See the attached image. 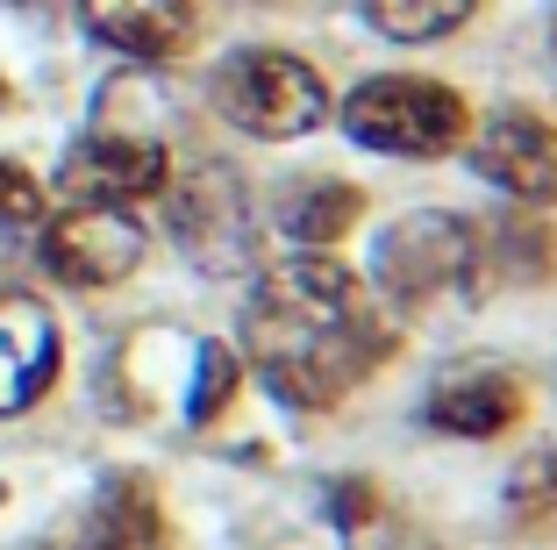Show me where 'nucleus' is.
I'll list each match as a JSON object with an SVG mask.
<instances>
[{
	"label": "nucleus",
	"instance_id": "obj_7",
	"mask_svg": "<svg viewBox=\"0 0 557 550\" xmlns=\"http://www.w3.org/2000/svg\"><path fill=\"white\" fill-rule=\"evenodd\" d=\"M172 186V158L164 144L150 136H129V130H100V136H79L58 164V194L86 200V208H136V200L164 194Z\"/></svg>",
	"mask_w": 557,
	"mask_h": 550
},
{
	"label": "nucleus",
	"instance_id": "obj_18",
	"mask_svg": "<svg viewBox=\"0 0 557 550\" xmlns=\"http://www.w3.org/2000/svg\"><path fill=\"white\" fill-rule=\"evenodd\" d=\"M44 215V186L22 164H0V222H36Z\"/></svg>",
	"mask_w": 557,
	"mask_h": 550
},
{
	"label": "nucleus",
	"instance_id": "obj_15",
	"mask_svg": "<svg viewBox=\"0 0 557 550\" xmlns=\"http://www.w3.org/2000/svg\"><path fill=\"white\" fill-rule=\"evenodd\" d=\"M500 515H508V529L522 536V543H550L557 536V443H543V451H529L522 465H515Z\"/></svg>",
	"mask_w": 557,
	"mask_h": 550
},
{
	"label": "nucleus",
	"instance_id": "obj_5",
	"mask_svg": "<svg viewBox=\"0 0 557 550\" xmlns=\"http://www.w3.org/2000/svg\"><path fill=\"white\" fill-rule=\"evenodd\" d=\"M164 194H172V236H180V250L200 272L230 279L258 258V208H250L244 179L230 164H194Z\"/></svg>",
	"mask_w": 557,
	"mask_h": 550
},
{
	"label": "nucleus",
	"instance_id": "obj_20",
	"mask_svg": "<svg viewBox=\"0 0 557 550\" xmlns=\"http://www.w3.org/2000/svg\"><path fill=\"white\" fill-rule=\"evenodd\" d=\"M0 108H8V80H0Z\"/></svg>",
	"mask_w": 557,
	"mask_h": 550
},
{
	"label": "nucleus",
	"instance_id": "obj_6",
	"mask_svg": "<svg viewBox=\"0 0 557 550\" xmlns=\"http://www.w3.org/2000/svg\"><path fill=\"white\" fill-rule=\"evenodd\" d=\"M36 258L65 286H122L144 265V222L129 208H86V200H72L65 215L44 222Z\"/></svg>",
	"mask_w": 557,
	"mask_h": 550
},
{
	"label": "nucleus",
	"instance_id": "obj_17",
	"mask_svg": "<svg viewBox=\"0 0 557 550\" xmlns=\"http://www.w3.org/2000/svg\"><path fill=\"white\" fill-rule=\"evenodd\" d=\"M236 387H244V365L230 357V343H194V387H186V421H194V429H208V421L236 401Z\"/></svg>",
	"mask_w": 557,
	"mask_h": 550
},
{
	"label": "nucleus",
	"instance_id": "obj_14",
	"mask_svg": "<svg viewBox=\"0 0 557 550\" xmlns=\"http://www.w3.org/2000/svg\"><path fill=\"white\" fill-rule=\"evenodd\" d=\"M72 550H172L158 493H150L136 472H115V479L100 486V501H94V515H86V529H79Z\"/></svg>",
	"mask_w": 557,
	"mask_h": 550
},
{
	"label": "nucleus",
	"instance_id": "obj_3",
	"mask_svg": "<svg viewBox=\"0 0 557 550\" xmlns=\"http://www.w3.org/2000/svg\"><path fill=\"white\" fill-rule=\"evenodd\" d=\"M344 130L350 144L386 150V158H450L472 130V114H465V94H450L443 80L379 72L344 94Z\"/></svg>",
	"mask_w": 557,
	"mask_h": 550
},
{
	"label": "nucleus",
	"instance_id": "obj_21",
	"mask_svg": "<svg viewBox=\"0 0 557 550\" xmlns=\"http://www.w3.org/2000/svg\"><path fill=\"white\" fill-rule=\"evenodd\" d=\"M550 50H557V22H550Z\"/></svg>",
	"mask_w": 557,
	"mask_h": 550
},
{
	"label": "nucleus",
	"instance_id": "obj_19",
	"mask_svg": "<svg viewBox=\"0 0 557 550\" xmlns=\"http://www.w3.org/2000/svg\"><path fill=\"white\" fill-rule=\"evenodd\" d=\"M329 508H336V522H344V529H350V543L364 550V529H372V515H379L372 486H364V479H344V486H336V501H329Z\"/></svg>",
	"mask_w": 557,
	"mask_h": 550
},
{
	"label": "nucleus",
	"instance_id": "obj_1",
	"mask_svg": "<svg viewBox=\"0 0 557 550\" xmlns=\"http://www.w3.org/2000/svg\"><path fill=\"white\" fill-rule=\"evenodd\" d=\"M244 343L272 401L300 407V415L336 407L394 357V329L372 308L364 279L329 250L264 265L244 308Z\"/></svg>",
	"mask_w": 557,
	"mask_h": 550
},
{
	"label": "nucleus",
	"instance_id": "obj_2",
	"mask_svg": "<svg viewBox=\"0 0 557 550\" xmlns=\"http://www.w3.org/2000/svg\"><path fill=\"white\" fill-rule=\"evenodd\" d=\"M208 100L230 130L264 136V144H294V136L329 122V86L314 80V65L294 58V50H272V44L230 50L208 80Z\"/></svg>",
	"mask_w": 557,
	"mask_h": 550
},
{
	"label": "nucleus",
	"instance_id": "obj_4",
	"mask_svg": "<svg viewBox=\"0 0 557 550\" xmlns=\"http://www.w3.org/2000/svg\"><path fill=\"white\" fill-rule=\"evenodd\" d=\"M372 279L394 308H436L443 293L472 301V222L436 208L400 215L372 250Z\"/></svg>",
	"mask_w": 557,
	"mask_h": 550
},
{
	"label": "nucleus",
	"instance_id": "obj_9",
	"mask_svg": "<svg viewBox=\"0 0 557 550\" xmlns=\"http://www.w3.org/2000/svg\"><path fill=\"white\" fill-rule=\"evenodd\" d=\"M65 343L36 293H0V415H22L58 387Z\"/></svg>",
	"mask_w": 557,
	"mask_h": 550
},
{
	"label": "nucleus",
	"instance_id": "obj_10",
	"mask_svg": "<svg viewBox=\"0 0 557 550\" xmlns=\"http://www.w3.org/2000/svg\"><path fill=\"white\" fill-rule=\"evenodd\" d=\"M522 407H529V393H522L515 372H500V365H465V372H450V379L429 387L422 421L443 429V437L486 443V437H508L515 421H522Z\"/></svg>",
	"mask_w": 557,
	"mask_h": 550
},
{
	"label": "nucleus",
	"instance_id": "obj_11",
	"mask_svg": "<svg viewBox=\"0 0 557 550\" xmlns=\"http://www.w3.org/2000/svg\"><path fill=\"white\" fill-rule=\"evenodd\" d=\"M79 22L94 44L144 58V65H172L194 50V8L186 0H79Z\"/></svg>",
	"mask_w": 557,
	"mask_h": 550
},
{
	"label": "nucleus",
	"instance_id": "obj_12",
	"mask_svg": "<svg viewBox=\"0 0 557 550\" xmlns=\"http://www.w3.org/2000/svg\"><path fill=\"white\" fill-rule=\"evenodd\" d=\"M557 279V236L529 215H500V222H472V301L500 286H543Z\"/></svg>",
	"mask_w": 557,
	"mask_h": 550
},
{
	"label": "nucleus",
	"instance_id": "obj_13",
	"mask_svg": "<svg viewBox=\"0 0 557 550\" xmlns=\"http://www.w3.org/2000/svg\"><path fill=\"white\" fill-rule=\"evenodd\" d=\"M358 215H364V194L350 179H322V172L278 186V200H272V222L286 229L300 250H336V243L358 229Z\"/></svg>",
	"mask_w": 557,
	"mask_h": 550
},
{
	"label": "nucleus",
	"instance_id": "obj_16",
	"mask_svg": "<svg viewBox=\"0 0 557 550\" xmlns=\"http://www.w3.org/2000/svg\"><path fill=\"white\" fill-rule=\"evenodd\" d=\"M479 15V0H364V22L394 44H443Z\"/></svg>",
	"mask_w": 557,
	"mask_h": 550
},
{
	"label": "nucleus",
	"instance_id": "obj_8",
	"mask_svg": "<svg viewBox=\"0 0 557 550\" xmlns=\"http://www.w3.org/2000/svg\"><path fill=\"white\" fill-rule=\"evenodd\" d=\"M479 179H493L500 194H515L522 208H557V122L529 108H500L479 130H465Z\"/></svg>",
	"mask_w": 557,
	"mask_h": 550
}]
</instances>
